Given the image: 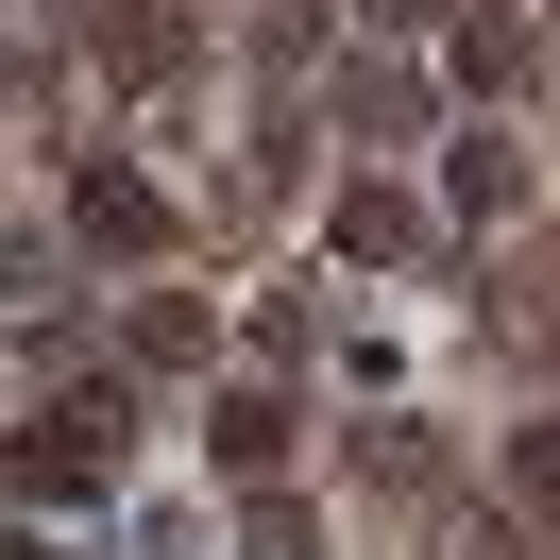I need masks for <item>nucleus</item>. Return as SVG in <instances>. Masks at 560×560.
<instances>
[{
    "label": "nucleus",
    "mask_w": 560,
    "mask_h": 560,
    "mask_svg": "<svg viewBox=\"0 0 560 560\" xmlns=\"http://www.w3.org/2000/svg\"><path fill=\"white\" fill-rule=\"evenodd\" d=\"M119 424H137L119 390H69L35 442H0V492H103V476H119Z\"/></svg>",
    "instance_id": "obj_1"
},
{
    "label": "nucleus",
    "mask_w": 560,
    "mask_h": 560,
    "mask_svg": "<svg viewBox=\"0 0 560 560\" xmlns=\"http://www.w3.org/2000/svg\"><path fill=\"white\" fill-rule=\"evenodd\" d=\"M69 221H85V238H103V255H171V205H153V187L119 171V153H103V171L69 187Z\"/></svg>",
    "instance_id": "obj_2"
},
{
    "label": "nucleus",
    "mask_w": 560,
    "mask_h": 560,
    "mask_svg": "<svg viewBox=\"0 0 560 560\" xmlns=\"http://www.w3.org/2000/svg\"><path fill=\"white\" fill-rule=\"evenodd\" d=\"M205 442H221V476H289V390H221V408H205Z\"/></svg>",
    "instance_id": "obj_3"
},
{
    "label": "nucleus",
    "mask_w": 560,
    "mask_h": 560,
    "mask_svg": "<svg viewBox=\"0 0 560 560\" xmlns=\"http://www.w3.org/2000/svg\"><path fill=\"white\" fill-rule=\"evenodd\" d=\"M103 69H119V85H171V69H187L171 0H103Z\"/></svg>",
    "instance_id": "obj_4"
},
{
    "label": "nucleus",
    "mask_w": 560,
    "mask_h": 560,
    "mask_svg": "<svg viewBox=\"0 0 560 560\" xmlns=\"http://www.w3.org/2000/svg\"><path fill=\"white\" fill-rule=\"evenodd\" d=\"M340 255H357V272L424 255V205H408V187H340Z\"/></svg>",
    "instance_id": "obj_5"
},
{
    "label": "nucleus",
    "mask_w": 560,
    "mask_h": 560,
    "mask_svg": "<svg viewBox=\"0 0 560 560\" xmlns=\"http://www.w3.org/2000/svg\"><path fill=\"white\" fill-rule=\"evenodd\" d=\"M340 119H357V137H408L424 85H408V69H357V85H340Z\"/></svg>",
    "instance_id": "obj_6"
},
{
    "label": "nucleus",
    "mask_w": 560,
    "mask_h": 560,
    "mask_svg": "<svg viewBox=\"0 0 560 560\" xmlns=\"http://www.w3.org/2000/svg\"><path fill=\"white\" fill-rule=\"evenodd\" d=\"M510 492H544V510H560V424H544V442H510Z\"/></svg>",
    "instance_id": "obj_7"
}]
</instances>
